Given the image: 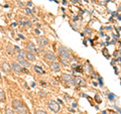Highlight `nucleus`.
<instances>
[{
	"instance_id": "obj_1",
	"label": "nucleus",
	"mask_w": 121,
	"mask_h": 114,
	"mask_svg": "<svg viewBox=\"0 0 121 114\" xmlns=\"http://www.w3.org/2000/svg\"><path fill=\"white\" fill-rule=\"evenodd\" d=\"M59 54H60V57H62L63 60H68L69 61L71 59V53L66 47H63V45L62 47H60L59 48Z\"/></svg>"
},
{
	"instance_id": "obj_2",
	"label": "nucleus",
	"mask_w": 121,
	"mask_h": 114,
	"mask_svg": "<svg viewBox=\"0 0 121 114\" xmlns=\"http://www.w3.org/2000/svg\"><path fill=\"white\" fill-rule=\"evenodd\" d=\"M17 61H18V64L20 65L21 67H24V68H27V67H29V64H28V62L26 61L25 59H24V57L22 56V55H18L17 56Z\"/></svg>"
},
{
	"instance_id": "obj_3",
	"label": "nucleus",
	"mask_w": 121,
	"mask_h": 114,
	"mask_svg": "<svg viewBox=\"0 0 121 114\" xmlns=\"http://www.w3.org/2000/svg\"><path fill=\"white\" fill-rule=\"evenodd\" d=\"M48 108H50L52 111H54V112H59V110H60V105L56 103V101L51 100L50 102H48Z\"/></svg>"
},
{
	"instance_id": "obj_4",
	"label": "nucleus",
	"mask_w": 121,
	"mask_h": 114,
	"mask_svg": "<svg viewBox=\"0 0 121 114\" xmlns=\"http://www.w3.org/2000/svg\"><path fill=\"white\" fill-rule=\"evenodd\" d=\"M10 66H11V69H12L15 73H21L22 72V67L18 63H12Z\"/></svg>"
},
{
	"instance_id": "obj_5",
	"label": "nucleus",
	"mask_w": 121,
	"mask_h": 114,
	"mask_svg": "<svg viewBox=\"0 0 121 114\" xmlns=\"http://www.w3.org/2000/svg\"><path fill=\"white\" fill-rule=\"evenodd\" d=\"M63 80H64V81H65L66 83H68V84L74 85V78L72 77V76H70V75L64 74V75H63Z\"/></svg>"
},
{
	"instance_id": "obj_6",
	"label": "nucleus",
	"mask_w": 121,
	"mask_h": 114,
	"mask_svg": "<svg viewBox=\"0 0 121 114\" xmlns=\"http://www.w3.org/2000/svg\"><path fill=\"white\" fill-rule=\"evenodd\" d=\"M16 110H17V112L19 113V114H29V111L27 110L26 106H25L23 103H21V105H20Z\"/></svg>"
},
{
	"instance_id": "obj_7",
	"label": "nucleus",
	"mask_w": 121,
	"mask_h": 114,
	"mask_svg": "<svg viewBox=\"0 0 121 114\" xmlns=\"http://www.w3.org/2000/svg\"><path fill=\"white\" fill-rule=\"evenodd\" d=\"M44 57H45V59H47V60L52 61V62H55V61L56 60V57L55 56V54H52V52H47L44 54Z\"/></svg>"
},
{
	"instance_id": "obj_8",
	"label": "nucleus",
	"mask_w": 121,
	"mask_h": 114,
	"mask_svg": "<svg viewBox=\"0 0 121 114\" xmlns=\"http://www.w3.org/2000/svg\"><path fill=\"white\" fill-rule=\"evenodd\" d=\"M74 84L75 85H78V86H84L86 83H85V81L82 78L77 77V78H74Z\"/></svg>"
},
{
	"instance_id": "obj_9",
	"label": "nucleus",
	"mask_w": 121,
	"mask_h": 114,
	"mask_svg": "<svg viewBox=\"0 0 121 114\" xmlns=\"http://www.w3.org/2000/svg\"><path fill=\"white\" fill-rule=\"evenodd\" d=\"M26 48H27V52H30V53H35V52H37V48H35V45L33 44L32 43H29V44H27V45H26Z\"/></svg>"
},
{
	"instance_id": "obj_10",
	"label": "nucleus",
	"mask_w": 121,
	"mask_h": 114,
	"mask_svg": "<svg viewBox=\"0 0 121 114\" xmlns=\"http://www.w3.org/2000/svg\"><path fill=\"white\" fill-rule=\"evenodd\" d=\"M37 43H39V44L40 45V47H44V45H47L48 44V39H45V37H43V36H40V37H39L37 39Z\"/></svg>"
},
{
	"instance_id": "obj_11",
	"label": "nucleus",
	"mask_w": 121,
	"mask_h": 114,
	"mask_svg": "<svg viewBox=\"0 0 121 114\" xmlns=\"http://www.w3.org/2000/svg\"><path fill=\"white\" fill-rule=\"evenodd\" d=\"M1 68H2V70L4 71L5 73H9L10 70H11V66H10V65H8L7 63H2Z\"/></svg>"
},
{
	"instance_id": "obj_12",
	"label": "nucleus",
	"mask_w": 121,
	"mask_h": 114,
	"mask_svg": "<svg viewBox=\"0 0 121 114\" xmlns=\"http://www.w3.org/2000/svg\"><path fill=\"white\" fill-rule=\"evenodd\" d=\"M25 58L27 59L28 61H35V55H33L32 53H30V52H26L25 53Z\"/></svg>"
},
{
	"instance_id": "obj_13",
	"label": "nucleus",
	"mask_w": 121,
	"mask_h": 114,
	"mask_svg": "<svg viewBox=\"0 0 121 114\" xmlns=\"http://www.w3.org/2000/svg\"><path fill=\"white\" fill-rule=\"evenodd\" d=\"M33 70H35V71L36 72V73L40 74V75H43V74H44V73H45V72L43 71V68H41V67H39V66H36V65H35V67H33Z\"/></svg>"
},
{
	"instance_id": "obj_14",
	"label": "nucleus",
	"mask_w": 121,
	"mask_h": 114,
	"mask_svg": "<svg viewBox=\"0 0 121 114\" xmlns=\"http://www.w3.org/2000/svg\"><path fill=\"white\" fill-rule=\"evenodd\" d=\"M51 69L52 71H59L60 69V65L59 63H54V64H52V66H51Z\"/></svg>"
},
{
	"instance_id": "obj_15",
	"label": "nucleus",
	"mask_w": 121,
	"mask_h": 114,
	"mask_svg": "<svg viewBox=\"0 0 121 114\" xmlns=\"http://www.w3.org/2000/svg\"><path fill=\"white\" fill-rule=\"evenodd\" d=\"M21 103H22V102L19 101V100H13V101H12V107H13L14 109H17V108L21 105Z\"/></svg>"
},
{
	"instance_id": "obj_16",
	"label": "nucleus",
	"mask_w": 121,
	"mask_h": 114,
	"mask_svg": "<svg viewBox=\"0 0 121 114\" xmlns=\"http://www.w3.org/2000/svg\"><path fill=\"white\" fill-rule=\"evenodd\" d=\"M0 101H5V93L2 90H0Z\"/></svg>"
},
{
	"instance_id": "obj_17",
	"label": "nucleus",
	"mask_w": 121,
	"mask_h": 114,
	"mask_svg": "<svg viewBox=\"0 0 121 114\" xmlns=\"http://www.w3.org/2000/svg\"><path fill=\"white\" fill-rule=\"evenodd\" d=\"M5 113H6V114H15V113H14V111L12 110V108H10V107H6Z\"/></svg>"
},
{
	"instance_id": "obj_18",
	"label": "nucleus",
	"mask_w": 121,
	"mask_h": 114,
	"mask_svg": "<svg viewBox=\"0 0 121 114\" xmlns=\"http://www.w3.org/2000/svg\"><path fill=\"white\" fill-rule=\"evenodd\" d=\"M6 50H7V52H8V54H10V55H13L14 54V50L11 48V45H8Z\"/></svg>"
},
{
	"instance_id": "obj_19",
	"label": "nucleus",
	"mask_w": 121,
	"mask_h": 114,
	"mask_svg": "<svg viewBox=\"0 0 121 114\" xmlns=\"http://www.w3.org/2000/svg\"><path fill=\"white\" fill-rule=\"evenodd\" d=\"M35 114H47V112L43 111V110H39V109H37V110H35Z\"/></svg>"
},
{
	"instance_id": "obj_20",
	"label": "nucleus",
	"mask_w": 121,
	"mask_h": 114,
	"mask_svg": "<svg viewBox=\"0 0 121 114\" xmlns=\"http://www.w3.org/2000/svg\"><path fill=\"white\" fill-rule=\"evenodd\" d=\"M108 97L110 98V100H114V95L113 94H108Z\"/></svg>"
},
{
	"instance_id": "obj_21",
	"label": "nucleus",
	"mask_w": 121,
	"mask_h": 114,
	"mask_svg": "<svg viewBox=\"0 0 121 114\" xmlns=\"http://www.w3.org/2000/svg\"><path fill=\"white\" fill-rule=\"evenodd\" d=\"M35 32L37 33V35H39V33H40V31H39V30H37V29H35Z\"/></svg>"
},
{
	"instance_id": "obj_22",
	"label": "nucleus",
	"mask_w": 121,
	"mask_h": 114,
	"mask_svg": "<svg viewBox=\"0 0 121 114\" xmlns=\"http://www.w3.org/2000/svg\"><path fill=\"white\" fill-rule=\"evenodd\" d=\"M0 79H1V74H0Z\"/></svg>"
},
{
	"instance_id": "obj_23",
	"label": "nucleus",
	"mask_w": 121,
	"mask_h": 114,
	"mask_svg": "<svg viewBox=\"0 0 121 114\" xmlns=\"http://www.w3.org/2000/svg\"><path fill=\"white\" fill-rule=\"evenodd\" d=\"M112 114H117V113H112Z\"/></svg>"
}]
</instances>
